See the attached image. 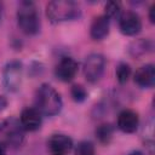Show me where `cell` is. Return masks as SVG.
<instances>
[{
	"mask_svg": "<svg viewBox=\"0 0 155 155\" xmlns=\"http://www.w3.org/2000/svg\"><path fill=\"white\" fill-rule=\"evenodd\" d=\"M113 132H114V130H113L111 125L103 124V125H101V126L97 127V130H96V137L99 140V143H102V144H109L110 140H111V138H113Z\"/></svg>",
	"mask_w": 155,
	"mask_h": 155,
	"instance_id": "obj_15",
	"label": "cell"
},
{
	"mask_svg": "<svg viewBox=\"0 0 155 155\" xmlns=\"http://www.w3.org/2000/svg\"><path fill=\"white\" fill-rule=\"evenodd\" d=\"M128 155H144L142 151H132V153H130Z\"/></svg>",
	"mask_w": 155,
	"mask_h": 155,
	"instance_id": "obj_23",
	"label": "cell"
},
{
	"mask_svg": "<svg viewBox=\"0 0 155 155\" xmlns=\"http://www.w3.org/2000/svg\"><path fill=\"white\" fill-rule=\"evenodd\" d=\"M22 82V63L18 61L8 62L2 70V85L6 91L16 92Z\"/></svg>",
	"mask_w": 155,
	"mask_h": 155,
	"instance_id": "obj_5",
	"label": "cell"
},
{
	"mask_svg": "<svg viewBox=\"0 0 155 155\" xmlns=\"http://www.w3.org/2000/svg\"><path fill=\"white\" fill-rule=\"evenodd\" d=\"M46 15L52 22H65L80 16V8L76 2L68 0H54L47 4Z\"/></svg>",
	"mask_w": 155,
	"mask_h": 155,
	"instance_id": "obj_3",
	"label": "cell"
},
{
	"mask_svg": "<svg viewBox=\"0 0 155 155\" xmlns=\"http://www.w3.org/2000/svg\"><path fill=\"white\" fill-rule=\"evenodd\" d=\"M36 109L41 115L54 116L57 115L63 105L61 94L48 84H44L36 91Z\"/></svg>",
	"mask_w": 155,
	"mask_h": 155,
	"instance_id": "obj_1",
	"label": "cell"
},
{
	"mask_svg": "<svg viewBox=\"0 0 155 155\" xmlns=\"http://www.w3.org/2000/svg\"><path fill=\"white\" fill-rule=\"evenodd\" d=\"M121 13V4L117 1H109L105 5V15L108 18L119 17Z\"/></svg>",
	"mask_w": 155,
	"mask_h": 155,
	"instance_id": "obj_17",
	"label": "cell"
},
{
	"mask_svg": "<svg viewBox=\"0 0 155 155\" xmlns=\"http://www.w3.org/2000/svg\"><path fill=\"white\" fill-rule=\"evenodd\" d=\"M70 93L75 102H84L87 97V92L81 85H74L70 90Z\"/></svg>",
	"mask_w": 155,
	"mask_h": 155,
	"instance_id": "obj_19",
	"label": "cell"
},
{
	"mask_svg": "<svg viewBox=\"0 0 155 155\" xmlns=\"http://www.w3.org/2000/svg\"><path fill=\"white\" fill-rule=\"evenodd\" d=\"M0 155H6V148L1 143H0Z\"/></svg>",
	"mask_w": 155,
	"mask_h": 155,
	"instance_id": "obj_22",
	"label": "cell"
},
{
	"mask_svg": "<svg viewBox=\"0 0 155 155\" xmlns=\"http://www.w3.org/2000/svg\"><path fill=\"white\" fill-rule=\"evenodd\" d=\"M76 155H94V147L91 142L84 140L78 144Z\"/></svg>",
	"mask_w": 155,
	"mask_h": 155,
	"instance_id": "obj_18",
	"label": "cell"
},
{
	"mask_svg": "<svg viewBox=\"0 0 155 155\" xmlns=\"http://www.w3.org/2000/svg\"><path fill=\"white\" fill-rule=\"evenodd\" d=\"M21 126L25 131H36L41 126V113L36 108H25L21 114Z\"/></svg>",
	"mask_w": 155,
	"mask_h": 155,
	"instance_id": "obj_9",
	"label": "cell"
},
{
	"mask_svg": "<svg viewBox=\"0 0 155 155\" xmlns=\"http://www.w3.org/2000/svg\"><path fill=\"white\" fill-rule=\"evenodd\" d=\"M139 124L138 114L134 110L125 109L117 116V127L125 133H133Z\"/></svg>",
	"mask_w": 155,
	"mask_h": 155,
	"instance_id": "obj_10",
	"label": "cell"
},
{
	"mask_svg": "<svg viewBox=\"0 0 155 155\" xmlns=\"http://www.w3.org/2000/svg\"><path fill=\"white\" fill-rule=\"evenodd\" d=\"M119 28L122 34L133 36L142 29V21L136 12H126L119 19Z\"/></svg>",
	"mask_w": 155,
	"mask_h": 155,
	"instance_id": "obj_6",
	"label": "cell"
},
{
	"mask_svg": "<svg viewBox=\"0 0 155 155\" xmlns=\"http://www.w3.org/2000/svg\"><path fill=\"white\" fill-rule=\"evenodd\" d=\"M153 48V42L148 39H138L136 41H133L130 47H128V52L132 57L134 58H140L145 54H148Z\"/></svg>",
	"mask_w": 155,
	"mask_h": 155,
	"instance_id": "obj_14",
	"label": "cell"
},
{
	"mask_svg": "<svg viewBox=\"0 0 155 155\" xmlns=\"http://www.w3.org/2000/svg\"><path fill=\"white\" fill-rule=\"evenodd\" d=\"M78 73V62L71 57H63L56 67V76L63 81H71Z\"/></svg>",
	"mask_w": 155,
	"mask_h": 155,
	"instance_id": "obj_8",
	"label": "cell"
},
{
	"mask_svg": "<svg viewBox=\"0 0 155 155\" xmlns=\"http://www.w3.org/2000/svg\"><path fill=\"white\" fill-rule=\"evenodd\" d=\"M149 19L151 23H155V4H153L149 8Z\"/></svg>",
	"mask_w": 155,
	"mask_h": 155,
	"instance_id": "obj_20",
	"label": "cell"
},
{
	"mask_svg": "<svg viewBox=\"0 0 155 155\" xmlns=\"http://www.w3.org/2000/svg\"><path fill=\"white\" fill-rule=\"evenodd\" d=\"M7 107V99L4 96H0V111Z\"/></svg>",
	"mask_w": 155,
	"mask_h": 155,
	"instance_id": "obj_21",
	"label": "cell"
},
{
	"mask_svg": "<svg viewBox=\"0 0 155 155\" xmlns=\"http://www.w3.org/2000/svg\"><path fill=\"white\" fill-rule=\"evenodd\" d=\"M116 79L120 84H125L128 81L131 76V67L127 63H119L116 67Z\"/></svg>",
	"mask_w": 155,
	"mask_h": 155,
	"instance_id": "obj_16",
	"label": "cell"
},
{
	"mask_svg": "<svg viewBox=\"0 0 155 155\" xmlns=\"http://www.w3.org/2000/svg\"><path fill=\"white\" fill-rule=\"evenodd\" d=\"M18 25L23 33L34 35L40 29V18L36 6L31 1H22L17 10Z\"/></svg>",
	"mask_w": 155,
	"mask_h": 155,
	"instance_id": "obj_2",
	"label": "cell"
},
{
	"mask_svg": "<svg viewBox=\"0 0 155 155\" xmlns=\"http://www.w3.org/2000/svg\"><path fill=\"white\" fill-rule=\"evenodd\" d=\"M51 155H67L73 148V140L65 134H53L47 142Z\"/></svg>",
	"mask_w": 155,
	"mask_h": 155,
	"instance_id": "obj_7",
	"label": "cell"
},
{
	"mask_svg": "<svg viewBox=\"0 0 155 155\" xmlns=\"http://www.w3.org/2000/svg\"><path fill=\"white\" fill-rule=\"evenodd\" d=\"M2 11H4V7H2V4L0 2V21L2 18Z\"/></svg>",
	"mask_w": 155,
	"mask_h": 155,
	"instance_id": "obj_24",
	"label": "cell"
},
{
	"mask_svg": "<svg viewBox=\"0 0 155 155\" xmlns=\"http://www.w3.org/2000/svg\"><path fill=\"white\" fill-rule=\"evenodd\" d=\"M4 130L7 137V142L13 145H21L22 140H23V132H22V127H19V125L15 121V120H8L4 124Z\"/></svg>",
	"mask_w": 155,
	"mask_h": 155,
	"instance_id": "obj_13",
	"label": "cell"
},
{
	"mask_svg": "<svg viewBox=\"0 0 155 155\" xmlns=\"http://www.w3.org/2000/svg\"><path fill=\"white\" fill-rule=\"evenodd\" d=\"M109 18L107 16H98L91 24L90 34L93 40H103L109 34Z\"/></svg>",
	"mask_w": 155,
	"mask_h": 155,
	"instance_id": "obj_12",
	"label": "cell"
},
{
	"mask_svg": "<svg viewBox=\"0 0 155 155\" xmlns=\"http://www.w3.org/2000/svg\"><path fill=\"white\" fill-rule=\"evenodd\" d=\"M105 69V59L101 53H91L84 62V75L88 82H97Z\"/></svg>",
	"mask_w": 155,
	"mask_h": 155,
	"instance_id": "obj_4",
	"label": "cell"
},
{
	"mask_svg": "<svg viewBox=\"0 0 155 155\" xmlns=\"http://www.w3.org/2000/svg\"><path fill=\"white\" fill-rule=\"evenodd\" d=\"M134 82L139 87H151L155 82V68L153 64L142 65L134 74Z\"/></svg>",
	"mask_w": 155,
	"mask_h": 155,
	"instance_id": "obj_11",
	"label": "cell"
}]
</instances>
